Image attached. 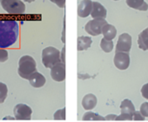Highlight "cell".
<instances>
[{
	"instance_id": "cell-1",
	"label": "cell",
	"mask_w": 148,
	"mask_h": 122,
	"mask_svg": "<svg viewBox=\"0 0 148 122\" xmlns=\"http://www.w3.org/2000/svg\"><path fill=\"white\" fill-rule=\"evenodd\" d=\"M19 36L18 23L11 19H0V48L13 45Z\"/></svg>"
},
{
	"instance_id": "cell-2",
	"label": "cell",
	"mask_w": 148,
	"mask_h": 122,
	"mask_svg": "<svg viewBox=\"0 0 148 122\" xmlns=\"http://www.w3.org/2000/svg\"><path fill=\"white\" fill-rule=\"evenodd\" d=\"M35 72H37V64L35 59L29 55L23 56L18 62V73L19 76L23 79L28 80Z\"/></svg>"
},
{
	"instance_id": "cell-3",
	"label": "cell",
	"mask_w": 148,
	"mask_h": 122,
	"mask_svg": "<svg viewBox=\"0 0 148 122\" xmlns=\"http://www.w3.org/2000/svg\"><path fill=\"white\" fill-rule=\"evenodd\" d=\"M62 62L61 52L53 46H48L42 51V63L46 68H51Z\"/></svg>"
},
{
	"instance_id": "cell-4",
	"label": "cell",
	"mask_w": 148,
	"mask_h": 122,
	"mask_svg": "<svg viewBox=\"0 0 148 122\" xmlns=\"http://www.w3.org/2000/svg\"><path fill=\"white\" fill-rule=\"evenodd\" d=\"M1 5L12 15H21L25 12V5L20 0H1Z\"/></svg>"
},
{
	"instance_id": "cell-5",
	"label": "cell",
	"mask_w": 148,
	"mask_h": 122,
	"mask_svg": "<svg viewBox=\"0 0 148 122\" xmlns=\"http://www.w3.org/2000/svg\"><path fill=\"white\" fill-rule=\"evenodd\" d=\"M106 24H107L106 19H93L87 22L85 26V30L92 36H99L102 34V29Z\"/></svg>"
},
{
	"instance_id": "cell-6",
	"label": "cell",
	"mask_w": 148,
	"mask_h": 122,
	"mask_svg": "<svg viewBox=\"0 0 148 122\" xmlns=\"http://www.w3.org/2000/svg\"><path fill=\"white\" fill-rule=\"evenodd\" d=\"M113 62L119 70H126L130 66V55L129 52L118 51L115 53Z\"/></svg>"
},
{
	"instance_id": "cell-7",
	"label": "cell",
	"mask_w": 148,
	"mask_h": 122,
	"mask_svg": "<svg viewBox=\"0 0 148 122\" xmlns=\"http://www.w3.org/2000/svg\"><path fill=\"white\" fill-rule=\"evenodd\" d=\"M15 118L18 120H30L32 119V110L25 104H18L13 110Z\"/></svg>"
},
{
	"instance_id": "cell-8",
	"label": "cell",
	"mask_w": 148,
	"mask_h": 122,
	"mask_svg": "<svg viewBox=\"0 0 148 122\" xmlns=\"http://www.w3.org/2000/svg\"><path fill=\"white\" fill-rule=\"evenodd\" d=\"M132 48V37L128 33H122L116 45V52L124 51L129 52Z\"/></svg>"
},
{
	"instance_id": "cell-9",
	"label": "cell",
	"mask_w": 148,
	"mask_h": 122,
	"mask_svg": "<svg viewBox=\"0 0 148 122\" xmlns=\"http://www.w3.org/2000/svg\"><path fill=\"white\" fill-rule=\"evenodd\" d=\"M51 79L57 82H62L65 80V65L60 62L51 68Z\"/></svg>"
},
{
	"instance_id": "cell-10",
	"label": "cell",
	"mask_w": 148,
	"mask_h": 122,
	"mask_svg": "<svg viewBox=\"0 0 148 122\" xmlns=\"http://www.w3.org/2000/svg\"><path fill=\"white\" fill-rule=\"evenodd\" d=\"M93 2L92 0H82L78 6V15L80 18H87L91 15Z\"/></svg>"
},
{
	"instance_id": "cell-11",
	"label": "cell",
	"mask_w": 148,
	"mask_h": 122,
	"mask_svg": "<svg viewBox=\"0 0 148 122\" xmlns=\"http://www.w3.org/2000/svg\"><path fill=\"white\" fill-rule=\"evenodd\" d=\"M91 16L92 19H106L107 16V11L100 3L93 2Z\"/></svg>"
},
{
	"instance_id": "cell-12",
	"label": "cell",
	"mask_w": 148,
	"mask_h": 122,
	"mask_svg": "<svg viewBox=\"0 0 148 122\" xmlns=\"http://www.w3.org/2000/svg\"><path fill=\"white\" fill-rule=\"evenodd\" d=\"M28 80H29L31 86L35 88H40V87L44 86L46 82L45 76L38 72H35L34 73H32L30 76V78L28 79Z\"/></svg>"
},
{
	"instance_id": "cell-13",
	"label": "cell",
	"mask_w": 148,
	"mask_h": 122,
	"mask_svg": "<svg viewBox=\"0 0 148 122\" xmlns=\"http://www.w3.org/2000/svg\"><path fill=\"white\" fill-rule=\"evenodd\" d=\"M98 99L96 96L92 93H88L85 95L82 99V106L86 110H92L97 106Z\"/></svg>"
},
{
	"instance_id": "cell-14",
	"label": "cell",
	"mask_w": 148,
	"mask_h": 122,
	"mask_svg": "<svg viewBox=\"0 0 148 122\" xmlns=\"http://www.w3.org/2000/svg\"><path fill=\"white\" fill-rule=\"evenodd\" d=\"M126 5L135 10L145 12L148 10V5L145 0H126Z\"/></svg>"
},
{
	"instance_id": "cell-15",
	"label": "cell",
	"mask_w": 148,
	"mask_h": 122,
	"mask_svg": "<svg viewBox=\"0 0 148 122\" xmlns=\"http://www.w3.org/2000/svg\"><path fill=\"white\" fill-rule=\"evenodd\" d=\"M102 34L104 35V38H106V39L112 40L113 38H115L116 35H117V30L114 25L107 23L103 26Z\"/></svg>"
},
{
	"instance_id": "cell-16",
	"label": "cell",
	"mask_w": 148,
	"mask_h": 122,
	"mask_svg": "<svg viewBox=\"0 0 148 122\" xmlns=\"http://www.w3.org/2000/svg\"><path fill=\"white\" fill-rule=\"evenodd\" d=\"M138 45L140 49L143 51H148V31L145 29L138 34Z\"/></svg>"
},
{
	"instance_id": "cell-17",
	"label": "cell",
	"mask_w": 148,
	"mask_h": 122,
	"mask_svg": "<svg viewBox=\"0 0 148 122\" xmlns=\"http://www.w3.org/2000/svg\"><path fill=\"white\" fill-rule=\"evenodd\" d=\"M92 44V40L90 37L81 36L78 38V51H85L91 47Z\"/></svg>"
},
{
	"instance_id": "cell-18",
	"label": "cell",
	"mask_w": 148,
	"mask_h": 122,
	"mask_svg": "<svg viewBox=\"0 0 148 122\" xmlns=\"http://www.w3.org/2000/svg\"><path fill=\"white\" fill-rule=\"evenodd\" d=\"M120 110H121V112H126V113H131V114H133V112L136 111L132 102L130 99H124L121 102Z\"/></svg>"
},
{
	"instance_id": "cell-19",
	"label": "cell",
	"mask_w": 148,
	"mask_h": 122,
	"mask_svg": "<svg viewBox=\"0 0 148 122\" xmlns=\"http://www.w3.org/2000/svg\"><path fill=\"white\" fill-rule=\"evenodd\" d=\"M82 120L84 121H105V117H102L99 115L98 113H95L92 112H87L83 115Z\"/></svg>"
},
{
	"instance_id": "cell-20",
	"label": "cell",
	"mask_w": 148,
	"mask_h": 122,
	"mask_svg": "<svg viewBox=\"0 0 148 122\" xmlns=\"http://www.w3.org/2000/svg\"><path fill=\"white\" fill-rule=\"evenodd\" d=\"M113 42L112 40H109V39H106V38H103L100 41V47L102 49L103 51L108 53V52H111L113 49Z\"/></svg>"
},
{
	"instance_id": "cell-21",
	"label": "cell",
	"mask_w": 148,
	"mask_h": 122,
	"mask_svg": "<svg viewBox=\"0 0 148 122\" xmlns=\"http://www.w3.org/2000/svg\"><path fill=\"white\" fill-rule=\"evenodd\" d=\"M8 88L7 86L2 82H0V103H4L7 98Z\"/></svg>"
},
{
	"instance_id": "cell-22",
	"label": "cell",
	"mask_w": 148,
	"mask_h": 122,
	"mask_svg": "<svg viewBox=\"0 0 148 122\" xmlns=\"http://www.w3.org/2000/svg\"><path fill=\"white\" fill-rule=\"evenodd\" d=\"M54 119L55 120H64L65 119V107L55 112Z\"/></svg>"
},
{
	"instance_id": "cell-23",
	"label": "cell",
	"mask_w": 148,
	"mask_h": 122,
	"mask_svg": "<svg viewBox=\"0 0 148 122\" xmlns=\"http://www.w3.org/2000/svg\"><path fill=\"white\" fill-rule=\"evenodd\" d=\"M116 121H132V114L126 113V112H121L120 115L117 116Z\"/></svg>"
},
{
	"instance_id": "cell-24",
	"label": "cell",
	"mask_w": 148,
	"mask_h": 122,
	"mask_svg": "<svg viewBox=\"0 0 148 122\" xmlns=\"http://www.w3.org/2000/svg\"><path fill=\"white\" fill-rule=\"evenodd\" d=\"M145 117L140 112V111H135L132 114V120L135 121H144Z\"/></svg>"
},
{
	"instance_id": "cell-25",
	"label": "cell",
	"mask_w": 148,
	"mask_h": 122,
	"mask_svg": "<svg viewBox=\"0 0 148 122\" xmlns=\"http://www.w3.org/2000/svg\"><path fill=\"white\" fill-rule=\"evenodd\" d=\"M8 59V51L5 49H0V62H5Z\"/></svg>"
},
{
	"instance_id": "cell-26",
	"label": "cell",
	"mask_w": 148,
	"mask_h": 122,
	"mask_svg": "<svg viewBox=\"0 0 148 122\" xmlns=\"http://www.w3.org/2000/svg\"><path fill=\"white\" fill-rule=\"evenodd\" d=\"M140 112L145 116L148 117V102H145L140 106Z\"/></svg>"
},
{
	"instance_id": "cell-27",
	"label": "cell",
	"mask_w": 148,
	"mask_h": 122,
	"mask_svg": "<svg viewBox=\"0 0 148 122\" xmlns=\"http://www.w3.org/2000/svg\"><path fill=\"white\" fill-rule=\"evenodd\" d=\"M141 94H142V96L145 99H148V83L145 84L142 86V88H141Z\"/></svg>"
},
{
	"instance_id": "cell-28",
	"label": "cell",
	"mask_w": 148,
	"mask_h": 122,
	"mask_svg": "<svg viewBox=\"0 0 148 122\" xmlns=\"http://www.w3.org/2000/svg\"><path fill=\"white\" fill-rule=\"evenodd\" d=\"M50 1L57 5L59 8H64L65 5V0H50Z\"/></svg>"
},
{
	"instance_id": "cell-29",
	"label": "cell",
	"mask_w": 148,
	"mask_h": 122,
	"mask_svg": "<svg viewBox=\"0 0 148 122\" xmlns=\"http://www.w3.org/2000/svg\"><path fill=\"white\" fill-rule=\"evenodd\" d=\"M116 118H117V115H115V114H109V115L105 117V120H109V121L115 120Z\"/></svg>"
},
{
	"instance_id": "cell-30",
	"label": "cell",
	"mask_w": 148,
	"mask_h": 122,
	"mask_svg": "<svg viewBox=\"0 0 148 122\" xmlns=\"http://www.w3.org/2000/svg\"><path fill=\"white\" fill-rule=\"evenodd\" d=\"M64 53H65V47L64 46L62 48V51H61V61L63 63L65 62V59H64Z\"/></svg>"
},
{
	"instance_id": "cell-31",
	"label": "cell",
	"mask_w": 148,
	"mask_h": 122,
	"mask_svg": "<svg viewBox=\"0 0 148 122\" xmlns=\"http://www.w3.org/2000/svg\"><path fill=\"white\" fill-rule=\"evenodd\" d=\"M25 2H27V3H32V2H34L35 0H25Z\"/></svg>"
},
{
	"instance_id": "cell-32",
	"label": "cell",
	"mask_w": 148,
	"mask_h": 122,
	"mask_svg": "<svg viewBox=\"0 0 148 122\" xmlns=\"http://www.w3.org/2000/svg\"><path fill=\"white\" fill-rule=\"evenodd\" d=\"M114 1H119V0H114Z\"/></svg>"
},
{
	"instance_id": "cell-33",
	"label": "cell",
	"mask_w": 148,
	"mask_h": 122,
	"mask_svg": "<svg viewBox=\"0 0 148 122\" xmlns=\"http://www.w3.org/2000/svg\"><path fill=\"white\" fill-rule=\"evenodd\" d=\"M146 29H147V31H148V28H146Z\"/></svg>"
}]
</instances>
